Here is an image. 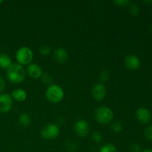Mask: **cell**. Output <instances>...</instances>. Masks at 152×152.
Listing matches in <instances>:
<instances>
[{
	"instance_id": "1",
	"label": "cell",
	"mask_w": 152,
	"mask_h": 152,
	"mask_svg": "<svg viewBox=\"0 0 152 152\" xmlns=\"http://www.w3.org/2000/svg\"><path fill=\"white\" fill-rule=\"evenodd\" d=\"M25 75V69L19 64H12L7 71V79L12 83H20L23 82Z\"/></svg>"
},
{
	"instance_id": "2",
	"label": "cell",
	"mask_w": 152,
	"mask_h": 152,
	"mask_svg": "<svg viewBox=\"0 0 152 152\" xmlns=\"http://www.w3.org/2000/svg\"><path fill=\"white\" fill-rule=\"evenodd\" d=\"M95 119L99 124H109L114 118V113L110 108L107 106H101L95 111Z\"/></svg>"
},
{
	"instance_id": "3",
	"label": "cell",
	"mask_w": 152,
	"mask_h": 152,
	"mask_svg": "<svg viewBox=\"0 0 152 152\" xmlns=\"http://www.w3.org/2000/svg\"><path fill=\"white\" fill-rule=\"evenodd\" d=\"M45 96L49 102L59 103L64 98V91L60 86L52 84L46 90Z\"/></svg>"
},
{
	"instance_id": "4",
	"label": "cell",
	"mask_w": 152,
	"mask_h": 152,
	"mask_svg": "<svg viewBox=\"0 0 152 152\" xmlns=\"http://www.w3.org/2000/svg\"><path fill=\"white\" fill-rule=\"evenodd\" d=\"M16 59L18 62V64L21 65H27L31 64L33 58H34V53L31 48L26 46L19 48L16 52Z\"/></svg>"
},
{
	"instance_id": "5",
	"label": "cell",
	"mask_w": 152,
	"mask_h": 152,
	"mask_svg": "<svg viewBox=\"0 0 152 152\" xmlns=\"http://www.w3.org/2000/svg\"><path fill=\"white\" fill-rule=\"evenodd\" d=\"M59 134V128L57 125L50 123L43 127L41 131V135L45 140H53Z\"/></svg>"
},
{
	"instance_id": "6",
	"label": "cell",
	"mask_w": 152,
	"mask_h": 152,
	"mask_svg": "<svg viewBox=\"0 0 152 152\" xmlns=\"http://www.w3.org/2000/svg\"><path fill=\"white\" fill-rule=\"evenodd\" d=\"M74 130L75 133L80 137H85L87 136L90 131L89 125L86 120H79L74 123Z\"/></svg>"
},
{
	"instance_id": "7",
	"label": "cell",
	"mask_w": 152,
	"mask_h": 152,
	"mask_svg": "<svg viewBox=\"0 0 152 152\" xmlns=\"http://www.w3.org/2000/svg\"><path fill=\"white\" fill-rule=\"evenodd\" d=\"M13 106V98L7 93L0 94V112L6 113L10 111Z\"/></svg>"
},
{
	"instance_id": "8",
	"label": "cell",
	"mask_w": 152,
	"mask_h": 152,
	"mask_svg": "<svg viewBox=\"0 0 152 152\" xmlns=\"http://www.w3.org/2000/svg\"><path fill=\"white\" fill-rule=\"evenodd\" d=\"M91 94L94 99L97 101H101L106 96L107 89L103 83H96L93 86Z\"/></svg>"
},
{
	"instance_id": "9",
	"label": "cell",
	"mask_w": 152,
	"mask_h": 152,
	"mask_svg": "<svg viewBox=\"0 0 152 152\" xmlns=\"http://www.w3.org/2000/svg\"><path fill=\"white\" fill-rule=\"evenodd\" d=\"M136 117L140 123L148 124L151 120V111L145 107H140L136 111Z\"/></svg>"
},
{
	"instance_id": "10",
	"label": "cell",
	"mask_w": 152,
	"mask_h": 152,
	"mask_svg": "<svg viewBox=\"0 0 152 152\" xmlns=\"http://www.w3.org/2000/svg\"><path fill=\"white\" fill-rule=\"evenodd\" d=\"M125 64L127 68L135 71L140 67V60L136 55L129 54L125 58Z\"/></svg>"
},
{
	"instance_id": "11",
	"label": "cell",
	"mask_w": 152,
	"mask_h": 152,
	"mask_svg": "<svg viewBox=\"0 0 152 152\" xmlns=\"http://www.w3.org/2000/svg\"><path fill=\"white\" fill-rule=\"evenodd\" d=\"M27 72L30 77H31L32 79H35V80L40 78L43 74L42 69L37 63L29 64L27 67Z\"/></svg>"
},
{
	"instance_id": "12",
	"label": "cell",
	"mask_w": 152,
	"mask_h": 152,
	"mask_svg": "<svg viewBox=\"0 0 152 152\" xmlns=\"http://www.w3.org/2000/svg\"><path fill=\"white\" fill-rule=\"evenodd\" d=\"M53 57L56 62L62 64L68 59V53L63 48H57L53 52Z\"/></svg>"
},
{
	"instance_id": "13",
	"label": "cell",
	"mask_w": 152,
	"mask_h": 152,
	"mask_svg": "<svg viewBox=\"0 0 152 152\" xmlns=\"http://www.w3.org/2000/svg\"><path fill=\"white\" fill-rule=\"evenodd\" d=\"M11 96L13 99L18 101V102H23L26 99L27 93L24 89L16 88L12 91Z\"/></svg>"
},
{
	"instance_id": "14",
	"label": "cell",
	"mask_w": 152,
	"mask_h": 152,
	"mask_svg": "<svg viewBox=\"0 0 152 152\" xmlns=\"http://www.w3.org/2000/svg\"><path fill=\"white\" fill-rule=\"evenodd\" d=\"M12 61L10 56L4 53H0V68L3 69H8L12 65Z\"/></svg>"
},
{
	"instance_id": "15",
	"label": "cell",
	"mask_w": 152,
	"mask_h": 152,
	"mask_svg": "<svg viewBox=\"0 0 152 152\" xmlns=\"http://www.w3.org/2000/svg\"><path fill=\"white\" fill-rule=\"evenodd\" d=\"M19 124L22 126V127H28L31 123V117L28 115L26 113H23L20 115L19 118Z\"/></svg>"
},
{
	"instance_id": "16",
	"label": "cell",
	"mask_w": 152,
	"mask_h": 152,
	"mask_svg": "<svg viewBox=\"0 0 152 152\" xmlns=\"http://www.w3.org/2000/svg\"><path fill=\"white\" fill-rule=\"evenodd\" d=\"M99 152H118V150L113 144L106 143L101 146Z\"/></svg>"
},
{
	"instance_id": "17",
	"label": "cell",
	"mask_w": 152,
	"mask_h": 152,
	"mask_svg": "<svg viewBox=\"0 0 152 152\" xmlns=\"http://www.w3.org/2000/svg\"><path fill=\"white\" fill-rule=\"evenodd\" d=\"M111 129L114 133H120L123 131V125L120 122H114L111 124Z\"/></svg>"
},
{
	"instance_id": "18",
	"label": "cell",
	"mask_w": 152,
	"mask_h": 152,
	"mask_svg": "<svg viewBox=\"0 0 152 152\" xmlns=\"http://www.w3.org/2000/svg\"><path fill=\"white\" fill-rule=\"evenodd\" d=\"M129 12L133 16H137L140 13V7L137 4L131 3L129 5Z\"/></svg>"
},
{
	"instance_id": "19",
	"label": "cell",
	"mask_w": 152,
	"mask_h": 152,
	"mask_svg": "<svg viewBox=\"0 0 152 152\" xmlns=\"http://www.w3.org/2000/svg\"><path fill=\"white\" fill-rule=\"evenodd\" d=\"M41 78H42V83L46 85H50H50H52V83H53V77L49 74H42Z\"/></svg>"
},
{
	"instance_id": "20",
	"label": "cell",
	"mask_w": 152,
	"mask_h": 152,
	"mask_svg": "<svg viewBox=\"0 0 152 152\" xmlns=\"http://www.w3.org/2000/svg\"><path fill=\"white\" fill-rule=\"evenodd\" d=\"M51 51V48L49 45H42L39 48V53L40 54L42 55V56H48L49 53Z\"/></svg>"
},
{
	"instance_id": "21",
	"label": "cell",
	"mask_w": 152,
	"mask_h": 152,
	"mask_svg": "<svg viewBox=\"0 0 152 152\" xmlns=\"http://www.w3.org/2000/svg\"><path fill=\"white\" fill-rule=\"evenodd\" d=\"M110 77V73L109 71H107V70H104L99 74V80L102 83H105V82L108 81L109 80Z\"/></svg>"
},
{
	"instance_id": "22",
	"label": "cell",
	"mask_w": 152,
	"mask_h": 152,
	"mask_svg": "<svg viewBox=\"0 0 152 152\" xmlns=\"http://www.w3.org/2000/svg\"><path fill=\"white\" fill-rule=\"evenodd\" d=\"M91 139L96 143H99L102 140V135L98 132H94L91 134Z\"/></svg>"
},
{
	"instance_id": "23",
	"label": "cell",
	"mask_w": 152,
	"mask_h": 152,
	"mask_svg": "<svg viewBox=\"0 0 152 152\" xmlns=\"http://www.w3.org/2000/svg\"><path fill=\"white\" fill-rule=\"evenodd\" d=\"M114 3L120 7H126L128 5H130L131 1L129 0H115L114 1Z\"/></svg>"
},
{
	"instance_id": "24",
	"label": "cell",
	"mask_w": 152,
	"mask_h": 152,
	"mask_svg": "<svg viewBox=\"0 0 152 152\" xmlns=\"http://www.w3.org/2000/svg\"><path fill=\"white\" fill-rule=\"evenodd\" d=\"M144 135L149 140H152V126H149L144 131Z\"/></svg>"
},
{
	"instance_id": "25",
	"label": "cell",
	"mask_w": 152,
	"mask_h": 152,
	"mask_svg": "<svg viewBox=\"0 0 152 152\" xmlns=\"http://www.w3.org/2000/svg\"><path fill=\"white\" fill-rule=\"evenodd\" d=\"M129 150L131 152H141L142 148L140 145L137 143H132L129 147Z\"/></svg>"
},
{
	"instance_id": "26",
	"label": "cell",
	"mask_w": 152,
	"mask_h": 152,
	"mask_svg": "<svg viewBox=\"0 0 152 152\" xmlns=\"http://www.w3.org/2000/svg\"><path fill=\"white\" fill-rule=\"evenodd\" d=\"M4 86H5V84H4V81L3 80L2 77L0 76V94L3 91L4 88Z\"/></svg>"
},
{
	"instance_id": "27",
	"label": "cell",
	"mask_w": 152,
	"mask_h": 152,
	"mask_svg": "<svg viewBox=\"0 0 152 152\" xmlns=\"http://www.w3.org/2000/svg\"><path fill=\"white\" fill-rule=\"evenodd\" d=\"M142 152H152V148H145Z\"/></svg>"
},
{
	"instance_id": "28",
	"label": "cell",
	"mask_w": 152,
	"mask_h": 152,
	"mask_svg": "<svg viewBox=\"0 0 152 152\" xmlns=\"http://www.w3.org/2000/svg\"><path fill=\"white\" fill-rule=\"evenodd\" d=\"M144 2L146 3V4H152V0L151 1H144Z\"/></svg>"
},
{
	"instance_id": "29",
	"label": "cell",
	"mask_w": 152,
	"mask_h": 152,
	"mask_svg": "<svg viewBox=\"0 0 152 152\" xmlns=\"http://www.w3.org/2000/svg\"><path fill=\"white\" fill-rule=\"evenodd\" d=\"M150 31H151V34H152V26L151 27V28H150Z\"/></svg>"
},
{
	"instance_id": "30",
	"label": "cell",
	"mask_w": 152,
	"mask_h": 152,
	"mask_svg": "<svg viewBox=\"0 0 152 152\" xmlns=\"http://www.w3.org/2000/svg\"><path fill=\"white\" fill-rule=\"evenodd\" d=\"M2 2V1H1V0H0V3H1Z\"/></svg>"
}]
</instances>
